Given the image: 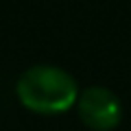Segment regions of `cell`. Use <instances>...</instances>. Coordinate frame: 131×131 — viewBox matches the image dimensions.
<instances>
[{
    "instance_id": "1",
    "label": "cell",
    "mask_w": 131,
    "mask_h": 131,
    "mask_svg": "<svg viewBox=\"0 0 131 131\" xmlns=\"http://www.w3.org/2000/svg\"><path fill=\"white\" fill-rule=\"evenodd\" d=\"M18 98L24 107L37 114H59L79 98L77 83L55 66H33L18 79Z\"/></svg>"
},
{
    "instance_id": "2",
    "label": "cell",
    "mask_w": 131,
    "mask_h": 131,
    "mask_svg": "<svg viewBox=\"0 0 131 131\" xmlns=\"http://www.w3.org/2000/svg\"><path fill=\"white\" fill-rule=\"evenodd\" d=\"M79 116L90 129L109 131L120 122V101L107 88H88L79 96Z\"/></svg>"
}]
</instances>
